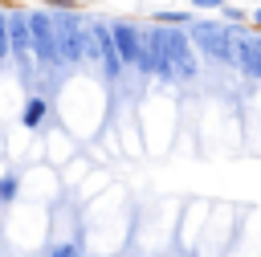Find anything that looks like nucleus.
Masks as SVG:
<instances>
[{
  "label": "nucleus",
  "instance_id": "1",
  "mask_svg": "<svg viewBox=\"0 0 261 257\" xmlns=\"http://www.w3.org/2000/svg\"><path fill=\"white\" fill-rule=\"evenodd\" d=\"M49 12H53V24H57V41H61L65 65H82V61L98 57V45H94L86 12H77L69 0H49Z\"/></svg>",
  "mask_w": 261,
  "mask_h": 257
},
{
  "label": "nucleus",
  "instance_id": "2",
  "mask_svg": "<svg viewBox=\"0 0 261 257\" xmlns=\"http://www.w3.org/2000/svg\"><path fill=\"white\" fill-rule=\"evenodd\" d=\"M188 33H192V45L200 49V57H212L216 65H232V57H237V24H224L220 12H212V20L196 16L188 24Z\"/></svg>",
  "mask_w": 261,
  "mask_h": 257
},
{
  "label": "nucleus",
  "instance_id": "3",
  "mask_svg": "<svg viewBox=\"0 0 261 257\" xmlns=\"http://www.w3.org/2000/svg\"><path fill=\"white\" fill-rule=\"evenodd\" d=\"M29 24H33V65L41 73H61L65 57H61V41H57V24L49 4L45 8H29Z\"/></svg>",
  "mask_w": 261,
  "mask_h": 257
},
{
  "label": "nucleus",
  "instance_id": "4",
  "mask_svg": "<svg viewBox=\"0 0 261 257\" xmlns=\"http://www.w3.org/2000/svg\"><path fill=\"white\" fill-rule=\"evenodd\" d=\"M167 57H171V69H175V86L200 78V49L192 45V33L188 29H167Z\"/></svg>",
  "mask_w": 261,
  "mask_h": 257
},
{
  "label": "nucleus",
  "instance_id": "5",
  "mask_svg": "<svg viewBox=\"0 0 261 257\" xmlns=\"http://www.w3.org/2000/svg\"><path fill=\"white\" fill-rule=\"evenodd\" d=\"M8 37H12V57L24 65L20 78L29 82L37 65H29V61H33V24H29V8H24V4H12V8H8Z\"/></svg>",
  "mask_w": 261,
  "mask_h": 257
},
{
  "label": "nucleus",
  "instance_id": "6",
  "mask_svg": "<svg viewBox=\"0 0 261 257\" xmlns=\"http://www.w3.org/2000/svg\"><path fill=\"white\" fill-rule=\"evenodd\" d=\"M110 33H114V49L122 53L126 69H135L143 57V24L130 16H110Z\"/></svg>",
  "mask_w": 261,
  "mask_h": 257
},
{
  "label": "nucleus",
  "instance_id": "7",
  "mask_svg": "<svg viewBox=\"0 0 261 257\" xmlns=\"http://www.w3.org/2000/svg\"><path fill=\"white\" fill-rule=\"evenodd\" d=\"M232 65L241 69L245 82H261V33L237 29V57H232Z\"/></svg>",
  "mask_w": 261,
  "mask_h": 257
},
{
  "label": "nucleus",
  "instance_id": "8",
  "mask_svg": "<svg viewBox=\"0 0 261 257\" xmlns=\"http://www.w3.org/2000/svg\"><path fill=\"white\" fill-rule=\"evenodd\" d=\"M45 118H49V98H45V94H29V98H24V106H20V126L37 131Z\"/></svg>",
  "mask_w": 261,
  "mask_h": 257
},
{
  "label": "nucleus",
  "instance_id": "9",
  "mask_svg": "<svg viewBox=\"0 0 261 257\" xmlns=\"http://www.w3.org/2000/svg\"><path fill=\"white\" fill-rule=\"evenodd\" d=\"M155 24H167V29H188L192 20H196V8L188 4V8H163V12H155L151 16Z\"/></svg>",
  "mask_w": 261,
  "mask_h": 257
},
{
  "label": "nucleus",
  "instance_id": "10",
  "mask_svg": "<svg viewBox=\"0 0 261 257\" xmlns=\"http://www.w3.org/2000/svg\"><path fill=\"white\" fill-rule=\"evenodd\" d=\"M220 20H224V24L245 29V24H249V12H245V8H237V4H224V8H220Z\"/></svg>",
  "mask_w": 261,
  "mask_h": 257
},
{
  "label": "nucleus",
  "instance_id": "11",
  "mask_svg": "<svg viewBox=\"0 0 261 257\" xmlns=\"http://www.w3.org/2000/svg\"><path fill=\"white\" fill-rule=\"evenodd\" d=\"M12 57V37H8V8H0V61Z\"/></svg>",
  "mask_w": 261,
  "mask_h": 257
},
{
  "label": "nucleus",
  "instance_id": "12",
  "mask_svg": "<svg viewBox=\"0 0 261 257\" xmlns=\"http://www.w3.org/2000/svg\"><path fill=\"white\" fill-rule=\"evenodd\" d=\"M16 188H20L16 171H4V175H0V192H4V204H12V200H16Z\"/></svg>",
  "mask_w": 261,
  "mask_h": 257
},
{
  "label": "nucleus",
  "instance_id": "13",
  "mask_svg": "<svg viewBox=\"0 0 261 257\" xmlns=\"http://www.w3.org/2000/svg\"><path fill=\"white\" fill-rule=\"evenodd\" d=\"M49 257H82V245L77 241H61V245L49 249Z\"/></svg>",
  "mask_w": 261,
  "mask_h": 257
},
{
  "label": "nucleus",
  "instance_id": "14",
  "mask_svg": "<svg viewBox=\"0 0 261 257\" xmlns=\"http://www.w3.org/2000/svg\"><path fill=\"white\" fill-rule=\"evenodd\" d=\"M188 4H192L196 12H220V8L228 4V0H188Z\"/></svg>",
  "mask_w": 261,
  "mask_h": 257
},
{
  "label": "nucleus",
  "instance_id": "15",
  "mask_svg": "<svg viewBox=\"0 0 261 257\" xmlns=\"http://www.w3.org/2000/svg\"><path fill=\"white\" fill-rule=\"evenodd\" d=\"M249 29H253V33H261V4H257V8H249Z\"/></svg>",
  "mask_w": 261,
  "mask_h": 257
},
{
  "label": "nucleus",
  "instance_id": "16",
  "mask_svg": "<svg viewBox=\"0 0 261 257\" xmlns=\"http://www.w3.org/2000/svg\"><path fill=\"white\" fill-rule=\"evenodd\" d=\"M0 208H4V192H0Z\"/></svg>",
  "mask_w": 261,
  "mask_h": 257
}]
</instances>
